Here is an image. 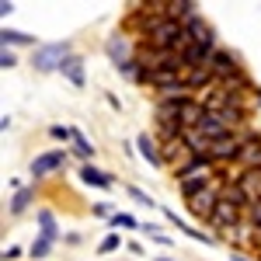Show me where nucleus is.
I'll list each match as a JSON object with an SVG mask.
<instances>
[{
	"label": "nucleus",
	"instance_id": "obj_18",
	"mask_svg": "<svg viewBox=\"0 0 261 261\" xmlns=\"http://www.w3.org/2000/svg\"><path fill=\"white\" fill-rule=\"evenodd\" d=\"M164 216L174 223V230H185V233H188L192 241H202V244H213V241H216L213 233H202V230H195V226H188V223L181 220V216H174V209H164Z\"/></svg>",
	"mask_w": 261,
	"mask_h": 261
},
{
	"label": "nucleus",
	"instance_id": "obj_33",
	"mask_svg": "<svg viewBox=\"0 0 261 261\" xmlns=\"http://www.w3.org/2000/svg\"><path fill=\"white\" fill-rule=\"evenodd\" d=\"M258 108H261V94H258Z\"/></svg>",
	"mask_w": 261,
	"mask_h": 261
},
{
	"label": "nucleus",
	"instance_id": "obj_5",
	"mask_svg": "<svg viewBox=\"0 0 261 261\" xmlns=\"http://www.w3.org/2000/svg\"><path fill=\"white\" fill-rule=\"evenodd\" d=\"M105 53H108V60L115 63V70H119V66H129V63H136V49H133L129 32H115V35H108Z\"/></svg>",
	"mask_w": 261,
	"mask_h": 261
},
{
	"label": "nucleus",
	"instance_id": "obj_23",
	"mask_svg": "<svg viewBox=\"0 0 261 261\" xmlns=\"http://www.w3.org/2000/svg\"><path fill=\"white\" fill-rule=\"evenodd\" d=\"M108 223H112V230H136V226H140L136 216H129V213H115Z\"/></svg>",
	"mask_w": 261,
	"mask_h": 261
},
{
	"label": "nucleus",
	"instance_id": "obj_21",
	"mask_svg": "<svg viewBox=\"0 0 261 261\" xmlns=\"http://www.w3.org/2000/svg\"><path fill=\"white\" fill-rule=\"evenodd\" d=\"M73 153L84 157V164H91V157H94V146H91V140L84 136L81 129H73Z\"/></svg>",
	"mask_w": 261,
	"mask_h": 261
},
{
	"label": "nucleus",
	"instance_id": "obj_27",
	"mask_svg": "<svg viewBox=\"0 0 261 261\" xmlns=\"http://www.w3.org/2000/svg\"><path fill=\"white\" fill-rule=\"evenodd\" d=\"M91 213H94V216H101V220H112V216H115L108 202H94V209H91Z\"/></svg>",
	"mask_w": 261,
	"mask_h": 261
},
{
	"label": "nucleus",
	"instance_id": "obj_26",
	"mask_svg": "<svg viewBox=\"0 0 261 261\" xmlns=\"http://www.w3.org/2000/svg\"><path fill=\"white\" fill-rule=\"evenodd\" d=\"M49 136H53V140H60V143H73V129H70V125H53V129H49Z\"/></svg>",
	"mask_w": 261,
	"mask_h": 261
},
{
	"label": "nucleus",
	"instance_id": "obj_14",
	"mask_svg": "<svg viewBox=\"0 0 261 261\" xmlns=\"http://www.w3.org/2000/svg\"><path fill=\"white\" fill-rule=\"evenodd\" d=\"M81 181H84V185H91V188H112V185H115V178H112L108 171L94 167V164H84V167H81Z\"/></svg>",
	"mask_w": 261,
	"mask_h": 261
},
{
	"label": "nucleus",
	"instance_id": "obj_24",
	"mask_svg": "<svg viewBox=\"0 0 261 261\" xmlns=\"http://www.w3.org/2000/svg\"><path fill=\"white\" fill-rule=\"evenodd\" d=\"M125 192H129V199H133V202H140V205H146V209H153V205H157V202L150 199V195H146L143 188H136V185H129Z\"/></svg>",
	"mask_w": 261,
	"mask_h": 261
},
{
	"label": "nucleus",
	"instance_id": "obj_6",
	"mask_svg": "<svg viewBox=\"0 0 261 261\" xmlns=\"http://www.w3.org/2000/svg\"><path fill=\"white\" fill-rule=\"evenodd\" d=\"M205 66L213 70L216 84H226V81H233L237 73H244L241 63H237V56H233V53H223V49H216V53H213V60L205 63Z\"/></svg>",
	"mask_w": 261,
	"mask_h": 261
},
{
	"label": "nucleus",
	"instance_id": "obj_15",
	"mask_svg": "<svg viewBox=\"0 0 261 261\" xmlns=\"http://www.w3.org/2000/svg\"><path fill=\"white\" fill-rule=\"evenodd\" d=\"M209 39H216V35H213V28H209L199 14L192 21H185V42H188V45H192V42H209Z\"/></svg>",
	"mask_w": 261,
	"mask_h": 261
},
{
	"label": "nucleus",
	"instance_id": "obj_7",
	"mask_svg": "<svg viewBox=\"0 0 261 261\" xmlns=\"http://www.w3.org/2000/svg\"><path fill=\"white\" fill-rule=\"evenodd\" d=\"M63 167H66V150H45L32 161V174H35V181H42V178H53Z\"/></svg>",
	"mask_w": 261,
	"mask_h": 261
},
{
	"label": "nucleus",
	"instance_id": "obj_28",
	"mask_svg": "<svg viewBox=\"0 0 261 261\" xmlns=\"http://www.w3.org/2000/svg\"><path fill=\"white\" fill-rule=\"evenodd\" d=\"M143 230H146V237H153V241H157V244H171V237H164V233H161V230H157V226H153V223H146Z\"/></svg>",
	"mask_w": 261,
	"mask_h": 261
},
{
	"label": "nucleus",
	"instance_id": "obj_16",
	"mask_svg": "<svg viewBox=\"0 0 261 261\" xmlns=\"http://www.w3.org/2000/svg\"><path fill=\"white\" fill-rule=\"evenodd\" d=\"M60 73H63L70 84H73V87H84V84H87V77H84V60H81V56H70V60L60 66Z\"/></svg>",
	"mask_w": 261,
	"mask_h": 261
},
{
	"label": "nucleus",
	"instance_id": "obj_13",
	"mask_svg": "<svg viewBox=\"0 0 261 261\" xmlns=\"http://www.w3.org/2000/svg\"><path fill=\"white\" fill-rule=\"evenodd\" d=\"M35 220H39V237H45V241H53V244L60 241V220H56L53 209H39Z\"/></svg>",
	"mask_w": 261,
	"mask_h": 261
},
{
	"label": "nucleus",
	"instance_id": "obj_2",
	"mask_svg": "<svg viewBox=\"0 0 261 261\" xmlns=\"http://www.w3.org/2000/svg\"><path fill=\"white\" fill-rule=\"evenodd\" d=\"M70 56H73V53H70V42H49V45H39V49H35L32 66H35L39 73H53V70H60Z\"/></svg>",
	"mask_w": 261,
	"mask_h": 261
},
{
	"label": "nucleus",
	"instance_id": "obj_31",
	"mask_svg": "<svg viewBox=\"0 0 261 261\" xmlns=\"http://www.w3.org/2000/svg\"><path fill=\"white\" fill-rule=\"evenodd\" d=\"M0 14H4V18H11V14H14V4H11V0H4V4H0Z\"/></svg>",
	"mask_w": 261,
	"mask_h": 261
},
{
	"label": "nucleus",
	"instance_id": "obj_29",
	"mask_svg": "<svg viewBox=\"0 0 261 261\" xmlns=\"http://www.w3.org/2000/svg\"><path fill=\"white\" fill-rule=\"evenodd\" d=\"M0 66H4V70H11V66H18V56H14L11 49H4V53H0Z\"/></svg>",
	"mask_w": 261,
	"mask_h": 261
},
{
	"label": "nucleus",
	"instance_id": "obj_9",
	"mask_svg": "<svg viewBox=\"0 0 261 261\" xmlns=\"http://www.w3.org/2000/svg\"><path fill=\"white\" fill-rule=\"evenodd\" d=\"M185 87L188 91H213L216 77H213L209 66H195V70H185Z\"/></svg>",
	"mask_w": 261,
	"mask_h": 261
},
{
	"label": "nucleus",
	"instance_id": "obj_8",
	"mask_svg": "<svg viewBox=\"0 0 261 261\" xmlns=\"http://www.w3.org/2000/svg\"><path fill=\"white\" fill-rule=\"evenodd\" d=\"M237 167H241V171H261V140L258 136H247V140H244Z\"/></svg>",
	"mask_w": 261,
	"mask_h": 261
},
{
	"label": "nucleus",
	"instance_id": "obj_32",
	"mask_svg": "<svg viewBox=\"0 0 261 261\" xmlns=\"http://www.w3.org/2000/svg\"><path fill=\"white\" fill-rule=\"evenodd\" d=\"M157 261H171V258H157Z\"/></svg>",
	"mask_w": 261,
	"mask_h": 261
},
{
	"label": "nucleus",
	"instance_id": "obj_1",
	"mask_svg": "<svg viewBox=\"0 0 261 261\" xmlns=\"http://www.w3.org/2000/svg\"><path fill=\"white\" fill-rule=\"evenodd\" d=\"M216 181V164L209 161V157H188V161L178 167V188L185 202L192 199V195H199L202 188H209Z\"/></svg>",
	"mask_w": 261,
	"mask_h": 261
},
{
	"label": "nucleus",
	"instance_id": "obj_20",
	"mask_svg": "<svg viewBox=\"0 0 261 261\" xmlns=\"http://www.w3.org/2000/svg\"><path fill=\"white\" fill-rule=\"evenodd\" d=\"M0 42H4V49H11V45H35V39L28 35V32H18V28H4L0 32ZM39 49V45H35Z\"/></svg>",
	"mask_w": 261,
	"mask_h": 261
},
{
	"label": "nucleus",
	"instance_id": "obj_4",
	"mask_svg": "<svg viewBox=\"0 0 261 261\" xmlns=\"http://www.w3.org/2000/svg\"><path fill=\"white\" fill-rule=\"evenodd\" d=\"M241 223H244V205H237V202H226V199L220 195V205H216V213H213L209 226H213V230H223V233H233Z\"/></svg>",
	"mask_w": 261,
	"mask_h": 261
},
{
	"label": "nucleus",
	"instance_id": "obj_3",
	"mask_svg": "<svg viewBox=\"0 0 261 261\" xmlns=\"http://www.w3.org/2000/svg\"><path fill=\"white\" fill-rule=\"evenodd\" d=\"M220 195H223V181L216 178L209 188H202L199 195H192L188 199V213L195 216V220H213V213H216V205H220Z\"/></svg>",
	"mask_w": 261,
	"mask_h": 261
},
{
	"label": "nucleus",
	"instance_id": "obj_10",
	"mask_svg": "<svg viewBox=\"0 0 261 261\" xmlns=\"http://www.w3.org/2000/svg\"><path fill=\"white\" fill-rule=\"evenodd\" d=\"M237 188L244 192L247 205L251 202H261V171H241L237 174Z\"/></svg>",
	"mask_w": 261,
	"mask_h": 261
},
{
	"label": "nucleus",
	"instance_id": "obj_11",
	"mask_svg": "<svg viewBox=\"0 0 261 261\" xmlns=\"http://www.w3.org/2000/svg\"><path fill=\"white\" fill-rule=\"evenodd\" d=\"M136 150H140V157L150 164V167H161L164 164V153L157 150V140H153L150 133H140V136H136Z\"/></svg>",
	"mask_w": 261,
	"mask_h": 261
},
{
	"label": "nucleus",
	"instance_id": "obj_25",
	"mask_svg": "<svg viewBox=\"0 0 261 261\" xmlns=\"http://www.w3.org/2000/svg\"><path fill=\"white\" fill-rule=\"evenodd\" d=\"M119 247H122V237L119 233H108V237L98 244V254H112V251H119Z\"/></svg>",
	"mask_w": 261,
	"mask_h": 261
},
{
	"label": "nucleus",
	"instance_id": "obj_19",
	"mask_svg": "<svg viewBox=\"0 0 261 261\" xmlns=\"http://www.w3.org/2000/svg\"><path fill=\"white\" fill-rule=\"evenodd\" d=\"M32 202H35V188H18L14 199H11V205H7V213H11V216H21V213L32 209Z\"/></svg>",
	"mask_w": 261,
	"mask_h": 261
},
{
	"label": "nucleus",
	"instance_id": "obj_22",
	"mask_svg": "<svg viewBox=\"0 0 261 261\" xmlns=\"http://www.w3.org/2000/svg\"><path fill=\"white\" fill-rule=\"evenodd\" d=\"M49 251H53V241L35 237V241H32V247H28V258H32V261H42V258H49Z\"/></svg>",
	"mask_w": 261,
	"mask_h": 261
},
{
	"label": "nucleus",
	"instance_id": "obj_12",
	"mask_svg": "<svg viewBox=\"0 0 261 261\" xmlns=\"http://www.w3.org/2000/svg\"><path fill=\"white\" fill-rule=\"evenodd\" d=\"M199 133H202L209 143H220V140H226V136H233V133H230V129L220 122V115H213V112H205V119H202Z\"/></svg>",
	"mask_w": 261,
	"mask_h": 261
},
{
	"label": "nucleus",
	"instance_id": "obj_17",
	"mask_svg": "<svg viewBox=\"0 0 261 261\" xmlns=\"http://www.w3.org/2000/svg\"><path fill=\"white\" fill-rule=\"evenodd\" d=\"M195 14H199V11H195L192 0H167V18H174V21L185 24V21H192Z\"/></svg>",
	"mask_w": 261,
	"mask_h": 261
},
{
	"label": "nucleus",
	"instance_id": "obj_30",
	"mask_svg": "<svg viewBox=\"0 0 261 261\" xmlns=\"http://www.w3.org/2000/svg\"><path fill=\"white\" fill-rule=\"evenodd\" d=\"M18 258H21V247H18V244L4 247V261H18Z\"/></svg>",
	"mask_w": 261,
	"mask_h": 261
}]
</instances>
